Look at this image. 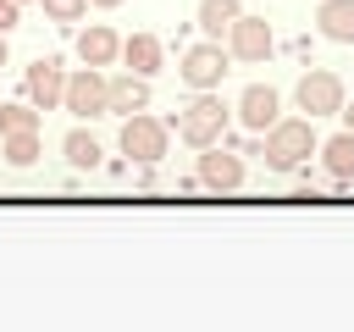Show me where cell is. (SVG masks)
I'll list each match as a JSON object with an SVG mask.
<instances>
[{"instance_id": "obj_15", "label": "cell", "mask_w": 354, "mask_h": 332, "mask_svg": "<svg viewBox=\"0 0 354 332\" xmlns=\"http://www.w3.org/2000/svg\"><path fill=\"white\" fill-rule=\"evenodd\" d=\"M321 155H326L332 183H354V133H348V127H343L337 138H326V144H321Z\"/></svg>"}, {"instance_id": "obj_20", "label": "cell", "mask_w": 354, "mask_h": 332, "mask_svg": "<svg viewBox=\"0 0 354 332\" xmlns=\"http://www.w3.org/2000/svg\"><path fill=\"white\" fill-rule=\"evenodd\" d=\"M88 11V0H44V17L50 22H77Z\"/></svg>"}, {"instance_id": "obj_11", "label": "cell", "mask_w": 354, "mask_h": 332, "mask_svg": "<svg viewBox=\"0 0 354 332\" xmlns=\"http://www.w3.org/2000/svg\"><path fill=\"white\" fill-rule=\"evenodd\" d=\"M105 111H111V116L149 111V77H138V72H127V77H105Z\"/></svg>"}, {"instance_id": "obj_7", "label": "cell", "mask_w": 354, "mask_h": 332, "mask_svg": "<svg viewBox=\"0 0 354 332\" xmlns=\"http://www.w3.org/2000/svg\"><path fill=\"white\" fill-rule=\"evenodd\" d=\"M271 44H277V39H271V22H266V17H238V22L227 28V55H232V61H249V66H254V61L271 55Z\"/></svg>"}, {"instance_id": "obj_9", "label": "cell", "mask_w": 354, "mask_h": 332, "mask_svg": "<svg viewBox=\"0 0 354 332\" xmlns=\"http://www.w3.org/2000/svg\"><path fill=\"white\" fill-rule=\"evenodd\" d=\"M277 116H282V100H277L271 83H249V89L238 94V122H243L249 133H266Z\"/></svg>"}, {"instance_id": "obj_2", "label": "cell", "mask_w": 354, "mask_h": 332, "mask_svg": "<svg viewBox=\"0 0 354 332\" xmlns=\"http://www.w3.org/2000/svg\"><path fill=\"white\" fill-rule=\"evenodd\" d=\"M221 133H227V105L210 100V89H205L188 111H177V138H183V144L205 149V144H221Z\"/></svg>"}, {"instance_id": "obj_1", "label": "cell", "mask_w": 354, "mask_h": 332, "mask_svg": "<svg viewBox=\"0 0 354 332\" xmlns=\"http://www.w3.org/2000/svg\"><path fill=\"white\" fill-rule=\"evenodd\" d=\"M310 149H315L310 116H277V122L266 127V166H271V172H299Z\"/></svg>"}, {"instance_id": "obj_5", "label": "cell", "mask_w": 354, "mask_h": 332, "mask_svg": "<svg viewBox=\"0 0 354 332\" xmlns=\"http://www.w3.org/2000/svg\"><path fill=\"white\" fill-rule=\"evenodd\" d=\"M61 111H72V116H105V72L100 66L72 72L66 89H61Z\"/></svg>"}, {"instance_id": "obj_18", "label": "cell", "mask_w": 354, "mask_h": 332, "mask_svg": "<svg viewBox=\"0 0 354 332\" xmlns=\"http://www.w3.org/2000/svg\"><path fill=\"white\" fill-rule=\"evenodd\" d=\"M6 133H39V105H0V138Z\"/></svg>"}, {"instance_id": "obj_6", "label": "cell", "mask_w": 354, "mask_h": 332, "mask_svg": "<svg viewBox=\"0 0 354 332\" xmlns=\"http://www.w3.org/2000/svg\"><path fill=\"white\" fill-rule=\"evenodd\" d=\"M293 94H299V111H310V116H337L343 111V77L337 72H321L315 66V72L299 77Z\"/></svg>"}, {"instance_id": "obj_14", "label": "cell", "mask_w": 354, "mask_h": 332, "mask_svg": "<svg viewBox=\"0 0 354 332\" xmlns=\"http://www.w3.org/2000/svg\"><path fill=\"white\" fill-rule=\"evenodd\" d=\"M315 22H321V33L332 44H354V0H321Z\"/></svg>"}, {"instance_id": "obj_13", "label": "cell", "mask_w": 354, "mask_h": 332, "mask_svg": "<svg viewBox=\"0 0 354 332\" xmlns=\"http://www.w3.org/2000/svg\"><path fill=\"white\" fill-rule=\"evenodd\" d=\"M160 39L155 33H133V39H122V61H127V72H138V77H155L160 72Z\"/></svg>"}, {"instance_id": "obj_21", "label": "cell", "mask_w": 354, "mask_h": 332, "mask_svg": "<svg viewBox=\"0 0 354 332\" xmlns=\"http://www.w3.org/2000/svg\"><path fill=\"white\" fill-rule=\"evenodd\" d=\"M17 17H22V6H17V0H0V33H11Z\"/></svg>"}, {"instance_id": "obj_17", "label": "cell", "mask_w": 354, "mask_h": 332, "mask_svg": "<svg viewBox=\"0 0 354 332\" xmlns=\"http://www.w3.org/2000/svg\"><path fill=\"white\" fill-rule=\"evenodd\" d=\"M61 149H66V160H72L77 172H94V166H100V155H105V149H100V138H94V133H83V127H72V133L61 138Z\"/></svg>"}, {"instance_id": "obj_19", "label": "cell", "mask_w": 354, "mask_h": 332, "mask_svg": "<svg viewBox=\"0 0 354 332\" xmlns=\"http://www.w3.org/2000/svg\"><path fill=\"white\" fill-rule=\"evenodd\" d=\"M6 160L11 166H33L39 160V133H6Z\"/></svg>"}, {"instance_id": "obj_23", "label": "cell", "mask_w": 354, "mask_h": 332, "mask_svg": "<svg viewBox=\"0 0 354 332\" xmlns=\"http://www.w3.org/2000/svg\"><path fill=\"white\" fill-rule=\"evenodd\" d=\"M88 6H105V11H111V6H122V0H88Z\"/></svg>"}, {"instance_id": "obj_25", "label": "cell", "mask_w": 354, "mask_h": 332, "mask_svg": "<svg viewBox=\"0 0 354 332\" xmlns=\"http://www.w3.org/2000/svg\"><path fill=\"white\" fill-rule=\"evenodd\" d=\"M17 6H28V0H17Z\"/></svg>"}, {"instance_id": "obj_12", "label": "cell", "mask_w": 354, "mask_h": 332, "mask_svg": "<svg viewBox=\"0 0 354 332\" xmlns=\"http://www.w3.org/2000/svg\"><path fill=\"white\" fill-rule=\"evenodd\" d=\"M116 55H122V39H116V28L94 22V28H83V33H77V61H83V66H111Z\"/></svg>"}, {"instance_id": "obj_16", "label": "cell", "mask_w": 354, "mask_h": 332, "mask_svg": "<svg viewBox=\"0 0 354 332\" xmlns=\"http://www.w3.org/2000/svg\"><path fill=\"white\" fill-rule=\"evenodd\" d=\"M238 17H243L238 0H199V28H205V39H221Z\"/></svg>"}, {"instance_id": "obj_24", "label": "cell", "mask_w": 354, "mask_h": 332, "mask_svg": "<svg viewBox=\"0 0 354 332\" xmlns=\"http://www.w3.org/2000/svg\"><path fill=\"white\" fill-rule=\"evenodd\" d=\"M0 66H6V33H0Z\"/></svg>"}, {"instance_id": "obj_22", "label": "cell", "mask_w": 354, "mask_h": 332, "mask_svg": "<svg viewBox=\"0 0 354 332\" xmlns=\"http://www.w3.org/2000/svg\"><path fill=\"white\" fill-rule=\"evenodd\" d=\"M337 116H343V127H348V133H354V105H343V111H337Z\"/></svg>"}, {"instance_id": "obj_10", "label": "cell", "mask_w": 354, "mask_h": 332, "mask_svg": "<svg viewBox=\"0 0 354 332\" xmlns=\"http://www.w3.org/2000/svg\"><path fill=\"white\" fill-rule=\"evenodd\" d=\"M194 177H199L205 188H238V183H243V155H232V149H221V144H205Z\"/></svg>"}, {"instance_id": "obj_3", "label": "cell", "mask_w": 354, "mask_h": 332, "mask_svg": "<svg viewBox=\"0 0 354 332\" xmlns=\"http://www.w3.org/2000/svg\"><path fill=\"white\" fill-rule=\"evenodd\" d=\"M227 61H232V55L221 50V39H199V44H188V50H183L177 77H183L188 89H199V94H205V89H216V83L227 77Z\"/></svg>"}, {"instance_id": "obj_8", "label": "cell", "mask_w": 354, "mask_h": 332, "mask_svg": "<svg viewBox=\"0 0 354 332\" xmlns=\"http://www.w3.org/2000/svg\"><path fill=\"white\" fill-rule=\"evenodd\" d=\"M22 89H28V100H33L39 111H55V105H61V89H66V66H61L55 55H39V61L28 66Z\"/></svg>"}, {"instance_id": "obj_4", "label": "cell", "mask_w": 354, "mask_h": 332, "mask_svg": "<svg viewBox=\"0 0 354 332\" xmlns=\"http://www.w3.org/2000/svg\"><path fill=\"white\" fill-rule=\"evenodd\" d=\"M166 144H171V127H166V122H155V116H144V111H133V116L122 122V155H133L138 166H155V160L166 155Z\"/></svg>"}]
</instances>
